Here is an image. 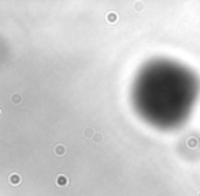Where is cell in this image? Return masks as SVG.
<instances>
[{"label":"cell","instance_id":"cell-1","mask_svg":"<svg viewBox=\"0 0 200 196\" xmlns=\"http://www.w3.org/2000/svg\"><path fill=\"white\" fill-rule=\"evenodd\" d=\"M200 93L197 74L188 66L159 58L147 62L132 85L136 113L151 126L175 129L189 118Z\"/></svg>","mask_w":200,"mask_h":196}]
</instances>
